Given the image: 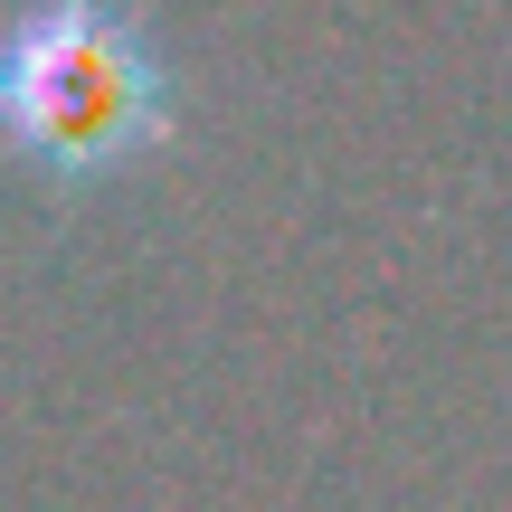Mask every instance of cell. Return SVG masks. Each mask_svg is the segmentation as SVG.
I'll use <instances>...</instances> for the list:
<instances>
[{
  "label": "cell",
  "instance_id": "6da1fadb",
  "mask_svg": "<svg viewBox=\"0 0 512 512\" xmlns=\"http://www.w3.org/2000/svg\"><path fill=\"white\" fill-rule=\"evenodd\" d=\"M181 124V76L143 0H19L0 19V152L48 190L152 162Z\"/></svg>",
  "mask_w": 512,
  "mask_h": 512
}]
</instances>
